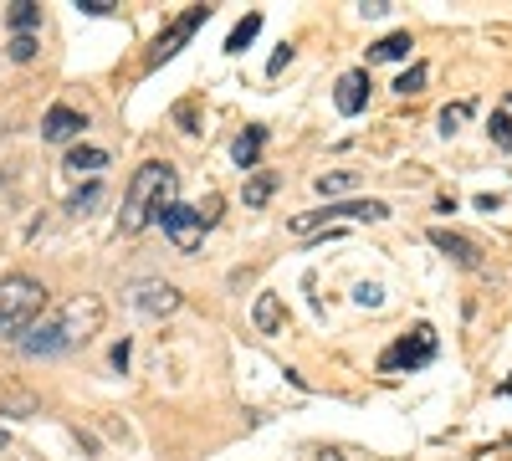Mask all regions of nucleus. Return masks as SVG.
Returning <instances> with one entry per match:
<instances>
[{
    "mask_svg": "<svg viewBox=\"0 0 512 461\" xmlns=\"http://www.w3.org/2000/svg\"><path fill=\"white\" fill-rule=\"evenodd\" d=\"M410 47H415L410 31H390L384 41H374V47H369V62H405V57H410Z\"/></svg>",
    "mask_w": 512,
    "mask_h": 461,
    "instance_id": "obj_12",
    "label": "nucleus"
},
{
    "mask_svg": "<svg viewBox=\"0 0 512 461\" xmlns=\"http://www.w3.org/2000/svg\"><path fill=\"white\" fill-rule=\"evenodd\" d=\"M354 298H359V303H364V308H374V303H379V287H374V282H364V287H359V292H354Z\"/></svg>",
    "mask_w": 512,
    "mask_h": 461,
    "instance_id": "obj_25",
    "label": "nucleus"
},
{
    "mask_svg": "<svg viewBox=\"0 0 512 461\" xmlns=\"http://www.w3.org/2000/svg\"><path fill=\"white\" fill-rule=\"evenodd\" d=\"M88 205H98V185H88L82 195H72V211H88Z\"/></svg>",
    "mask_w": 512,
    "mask_h": 461,
    "instance_id": "obj_24",
    "label": "nucleus"
},
{
    "mask_svg": "<svg viewBox=\"0 0 512 461\" xmlns=\"http://www.w3.org/2000/svg\"><path fill=\"white\" fill-rule=\"evenodd\" d=\"M262 144H267V129H246V134L231 144V159L241 164V170H251V164H256V154H262Z\"/></svg>",
    "mask_w": 512,
    "mask_h": 461,
    "instance_id": "obj_16",
    "label": "nucleus"
},
{
    "mask_svg": "<svg viewBox=\"0 0 512 461\" xmlns=\"http://www.w3.org/2000/svg\"><path fill=\"white\" fill-rule=\"evenodd\" d=\"M98 323H103V303L93 298V292H82V298H72L57 318L31 323V328L21 333V354H31V359L67 354V349H77V344H88L93 333H98Z\"/></svg>",
    "mask_w": 512,
    "mask_h": 461,
    "instance_id": "obj_1",
    "label": "nucleus"
},
{
    "mask_svg": "<svg viewBox=\"0 0 512 461\" xmlns=\"http://www.w3.org/2000/svg\"><path fill=\"white\" fill-rule=\"evenodd\" d=\"M431 246H441L456 267H472V272L482 267V246L466 241V236H456V231H441V226H436V231H431Z\"/></svg>",
    "mask_w": 512,
    "mask_h": 461,
    "instance_id": "obj_10",
    "label": "nucleus"
},
{
    "mask_svg": "<svg viewBox=\"0 0 512 461\" xmlns=\"http://www.w3.org/2000/svg\"><path fill=\"white\" fill-rule=\"evenodd\" d=\"M292 62V47H282V52H272V62H267V72H282Z\"/></svg>",
    "mask_w": 512,
    "mask_h": 461,
    "instance_id": "obj_27",
    "label": "nucleus"
},
{
    "mask_svg": "<svg viewBox=\"0 0 512 461\" xmlns=\"http://www.w3.org/2000/svg\"><path fill=\"white\" fill-rule=\"evenodd\" d=\"M359 11H364V16H384V11H390V0H364Z\"/></svg>",
    "mask_w": 512,
    "mask_h": 461,
    "instance_id": "obj_28",
    "label": "nucleus"
},
{
    "mask_svg": "<svg viewBox=\"0 0 512 461\" xmlns=\"http://www.w3.org/2000/svg\"><path fill=\"white\" fill-rule=\"evenodd\" d=\"M323 221H390V205L384 200H349V205H323V211H308V216H297L292 231H313Z\"/></svg>",
    "mask_w": 512,
    "mask_h": 461,
    "instance_id": "obj_4",
    "label": "nucleus"
},
{
    "mask_svg": "<svg viewBox=\"0 0 512 461\" xmlns=\"http://www.w3.org/2000/svg\"><path fill=\"white\" fill-rule=\"evenodd\" d=\"M11 57L16 62H31L36 57V36H11Z\"/></svg>",
    "mask_w": 512,
    "mask_h": 461,
    "instance_id": "obj_23",
    "label": "nucleus"
},
{
    "mask_svg": "<svg viewBox=\"0 0 512 461\" xmlns=\"http://www.w3.org/2000/svg\"><path fill=\"white\" fill-rule=\"evenodd\" d=\"M47 308V287L36 277H0V339H21V333Z\"/></svg>",
    "mask_w": 512,
    "mask_h": 461,
    "instance_id": "obj_3",
    "label": "nucleus"
},
{
    "mask_svg": "<svg viewBox=\"0 0 512 461\" xmlns=\"http://www.w3.org/2000/svg\"><path fill=\"white\" fill-rule=\"evenodd\" d=\"M82 11H88V16H108L113 0H82Z\"/></svg>",
    "mask_w": 512,
    "mask_h": 461,
    "instance_id": "obj_26",
    "label": "nucleus"
},
{
    "mask_svg": "<svg viewBox=\"0 0 512 461\" xmlns=\"http://www.w3.org/2000/svg\"><path fill=\"white\" fill-rule=\"evenodd\" d=\"M431 359H436V328H431V323H420L410 339H400L390 354L379 359V369H390V374H395V369H420V364H431Z\"/></svg>",
    "mask_w": 512,
    "mask_h": 461,
    "instance_id": "obj_6",
    "label": "nucleus"
},
{
    "mask_svg": "<svg viewBox=\"0 0 512 461\" xmlns=\"http://www.w3.org/2000/svg\"><path fill=\"white\" fill-rule=\"evenodd\" d=\"M466 118H472V103H451V108H441V134L451 139V134L461 129Z\"/></svg>",
    "mask_w": 512,
    "mask_h": 461,
    "instance_id": "obj_21",
    "label": "nucleus"
},
{
    "mask_svg": "<svg viewBox=\"0 0 512 461\" xmlns=\"http://www.w3.org/2000/svg\"><path fill=\"white\" fill-rule=\"evenodd\" d=\"M154 221L164 226V236L175 241L180 251H195V246H200V236H205V216H200V211H190L185 200H169Z\"/></svg>",
    "mask_w": 512,
    "mask_h": 461,
    "instance_id": "obj_5",
    "label": "nucleus"
},
{
    "mask_svg": "<svg viewBox=\"0 0 512 461\" xmlns=\"http://www.w3.org/2000/svg\"><path fill=\"white\" fill-rule=\"evenodd\" d=\"M36 21H41V6H31V0H16V6H11V31L16 36H31Z\"/></svg>",
    "mask_w": 512,
    "mask_h": 461,
    "instance_id": "obj_18",
    "label": "nucleus"
},
{
    "mask_svg": "<svg viewBox=\"0 0 512 461\" xmlns=\"http://www.w3.org/2000/svg\"><path fill=\"white\" fill-rule=\"evenodd\" d=\"M359 175L354 170H333V175H318V195H338V190H354Z\"/></svg>",
    "mask_w": 512,
    "mask_h": 461,
    "instance_id": "obj_19",
    "label": "nucleus"
},
{
    "mask_svg": "<svg viewBox=\"0 0 512 461\" xmlns=\"http://www.w3.org/2000/svg\"><path fill=\"white\" fill-rule=\"evenodd\" d=\"M333 103H338V113H344V118L364 113L369 108V72H344V77H338Z\"/></svg>",
    "mask_w": 512,
    "mask_h": 461,
    "instance_id": "obj_9",
    "label": "nucleus"
},
{
    "mask_svg": "<svg viewBox=\"0 0 512 461\" xmlns=\"http://www.w3.org/2000/svg\"><path fill=\"white\" fill-rule=\"evenodd\" d=\"M6 446H11V441H6V431H0V451H6Z\"/></svg>",
    "mask_w": 512,
    "mask_h": 461,
    "instance_id": "obj_30",
    "label": "nucleus"
},
{
    "mask_svg": "<svg viewBox=\"0 0 512 461\" xmlns=\"http://www.w3.org/2000/svg\"><path fill=\"white\" fill-rule=\"evenodd\" d=\"M205 21H210V6H190L185 16H175V26H169V31L159 36V47L149 52V67H159V62H169V57H175V52L185 47V41H190V36H195V31L205 26Z\"/></svg>",
    "mask_w": 512,
    "mask_h": 461,
    "instance_id": "obj_7",
    "label": "nucleus"
},
{
    "mask_svg": "<svg viewBox=\"0 0 512 461\" xmlns=\"http://www.w3.org/2000/svg\"><path fill=\"white\" fill-rule=\"evenodd\" d=\"M103 164H108V154L93 149V144H72L67 149V170L72 175H93V170H103Z\"/></svg>",
    "mask_w": 512,
    "mask_h": 461,
    "instance_id": "obj_14",
    "label": "nucleus"
},
{
    "mask_svg": "<svg viewBox=\"0 0 512 461\" xmlns=\"http://www.w3.org/2000/svg\"><path fill=\"white\" fill-rule=\"evenodd\" d=\"M175 185H180V175L169 170V164H159V159H149V164H139L134 170V180H128V195H123V231L134 236V231H144L149 226V216H159L169 200H175Z\"/></svg>",
    "mask_w": 512,
    "mask_h": 461,
    "instance_id": "obj_2",
    "label": "nucleus"
},
{
    "mask_svg": "<svg viewBox=\"0 0 512 461\" xmlns=\"http://www.w3.org/2000/svg\"><path fill=\"white\" fill-rule=\"evenodd\" d=\"M487 134H492V144H497V149H512V113H492Z\"/></svg>",
    "mask_w": 512,
    "mask_h": 461,
    "instance_id": "obj_22",
    "label": "nucleus"
},
{
    "mask_svg": "<svg viewBox=\"0 0 512 461\" xmlns=\"http://www.w3.org/2000/svg\"><path fill=\"white\" fill-rule=\"evenodd\" d=\"M323 461H344V456H338V451H323Z\"/></svg>",
    "mask_w": 512,
    "mask_h": 461,
    "instance_id": "obj_29",
    "label": "nucleus"
},
{
    "mask_svg": "<svg viewBox=\"0 0 512 461\" xmlns=\"http://www.w3.org/2000/svg\"><path fill=\"white\" fill-rule=\"evenodd\" d=\"M256 31H262V16H256V11H251V16H241V21H236V31H231V41H226V52H246Z\"/></svg>",
    "mask_w": 512,
    "mask_h": 461,
    "instance_id": "obj_17",
    "label": "nucleus"
},
{
    "mask_svg": "<svg viewBox=\"0 0 512 461\" xmlns=\"http://www.w3.org/2000/svg\"><path fill=\"white\" fill-rule=\"evenodd\" d=\"M272 190H277V175H272V170H256V175L246 180V190H241V195H246V211H262V205L272 200Z\"/></svg>",
    "mask_w": 512,
    "mask_h": 461,
    "instance_id": "obj_15",
    "label": "nucleus"
},
{
    "mask_svg": "<svg viewBox=\"0 0 512 461\" xmlns=\"http://www.w3.org/2000/svg\"><path fill=\"white\" fill-rule=\"evenodd\" d=\"M425 77H431V67H425V62L405 67V72H400V82H395V93H405V98H410V93H420V88H425Z\"/></svg>",
    "mask_w": 512,
    "mask_h": 461,
    "instance_id": "obj_20",
    "label": "nucleus"
},
{
    "mask_svg": "<svg viewBox=\"0 0 512 461\" xmlns=\"http://www.w3.org/2000/svg\"><path fill=\"white\" fill-rule=\"evenodd\" d=\"M82 129H88V118H82L77 108H67V103H57L47 118H41V139L47 144H72Z\"/></svg>",
    "mask_w": 512,
    "mask_h": 461,
    "instance_id": "obj_8",
    "label": "nucleus"
},
{
    "mask_svg": "<svg viewBox=\"0 0 512 461\" xmlns=\"http://www.w3.org/2000/svg\"><path fill=\"white\" fill-rule=\"evenodd\" d=\"M134 303H139L144 313H175V308H180V292L169 287V282H144V287L134 292Z\"/></svg>",
    "mask_w": 512,
    "mask_h": 461,
    "instance_id": "obj_11",
    "label": "nucleus"
},
{
    "mask_svg": "<svg viewBox=\"0 0 512 461\" xmlns=\"http://www.w3.org/2000/svg\"><path fill=\"white\" fill-rule=\"evenodd\" d=\"M251 323H256V333H277L282 328V298H277V292H262V298H256Z\"/></svg>",
    "mask_w": 512,
    "mask_h": 461,
    "instance_id": "obj_13",
    "label": "nucleus"
}]
</instances>
